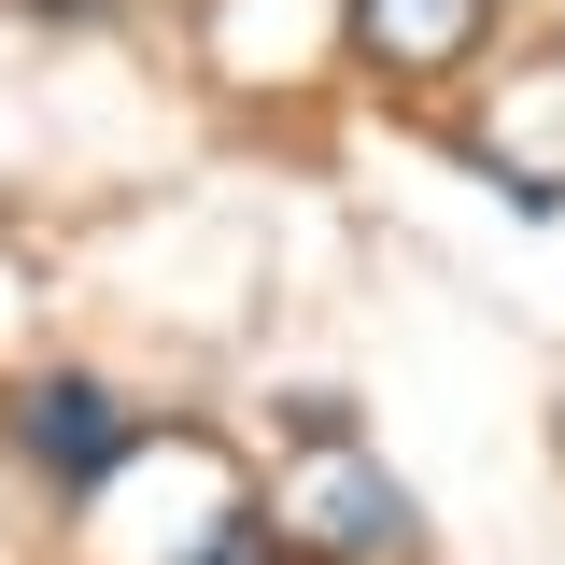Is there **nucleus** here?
Returning a JSON list of instances; mask_svg holds the SVG:
<instances>
[{
  "label": "nucleus",
  "mask_w": 565,
  "mask_h": 565,
  "mask_svg": "<svg viewBox=\"0 0 565 565\" xmlns=\"http://www.w3.org/2000/svg\"><path fill=\"white\" fill-rule=\"evenodd\" d=\"M297 552H326V565H382V552H411V494L382 481L353 438H311V467L282 481V509H269Z\"/></svg>",
  "instance_id": "f257e3e1"
},
{
  "label": "nucleus",
  "mask_w": 565,
  "mask_h": 565,
  "mask_svg": "<svg viewBox=\"0 0 565 565\" xmlns=\"http://www.w3.org/2000/svg\"><path fill=\"white\" fill-rule=\"evenodd\" d=\"M14 452H29L57 494H99V481L141 452V424L114 411V382H85V367H43V382L14 396Z\"/></svg>",
  "instance_id": "f03ea898"
},
{
  "label": "nucleus",
  "mask_w": 565,
  "mask_h": 565,
  "mask_svg": "<svg viewBox=\"0 0 565 565\" xmlns=\"http://www.w3.org/2000/svg\"><path fill=\"white\" fill-rule=\"evenodd\" d=\"M481 29H494V0H353V57H367V71H411V85L467 71Z\"/></svg>",
  "instance_id": "7ed1b4c3"
},
{
  "label": "nucleus",
  "mask_w": 565,
  "mask_h": 565,
  "mask_svg": "<svg viewBox=\"0 0 565 565\" xmlns=\"http://www.w3.org/2000/svg\"><path fill=\"white\" fill-rule=\"evenodd\" d=\"M184 565H311V552L282 537L269 509H226V523H212V537H199V552H184Z\"/></svg>",
  "instance_id": "20e7f679"
}]
</instances>
